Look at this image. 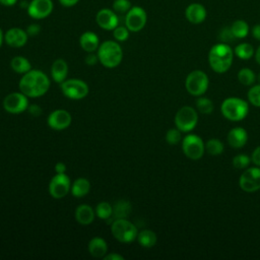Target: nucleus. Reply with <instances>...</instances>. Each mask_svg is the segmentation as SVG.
Listing matches in <instances>:
<instances>
[{
    "mask_svg": "<svg viewBox=\"0 0 260 260\" xmlns=\"http://www.w3.org/2000/svg\"><path fill=\"white\" fill-rule=\"evenodd\" d=\"M59 2L64 7H72L76 5L79 2V0H59Z\"/></svg>",
    "mask_w": 260,
    "mask_h": 260,
    "instance_id": "49530a36",
    "label": "nucleus"
},
{
    "mask_svg": "<svg viewBox=\"0 0 260 260\" xmlns=\"http://www.w3.org/2000/svg\"><path fill=\"white\" fill-rule=\"evenodd\" d=\"M88 252L94 258H104L108 253V245L100 237L92 238L88 243Z\"/></svg>",
    "mask_w": 260,
    "mask_h": 260,
    "instance_id": "4be33fe9",
    "label": "nucleus"
},
{
    "mask_svg": "<svg viewBox=\"0 0 260 260\" xmlns=\"http://www.w3.org/2000/svg\"><path fill=\"white\" fill-rule=\"evenodd\" d=\"M252 35L254 37V39H256L257 41H260V23L255 24L252 28Z\"/></svg>",
    "mask_w": 260,
    "mask_h": 260,
    "instance_id": "de8ad7c7",
    "label": "nucleus"
},
{
    "mask_svg": "<svg viewBox=\"0 0 260 260\" xmlns=\"http://www.w3.org/2000/svg\"><path fill=\"white\" fill-rule=\"evenodd\" d=\"M99 62L106 68L117 67L123 58V51L118 42L105 41L99 46L98 49Z\"/></svg>",
    "mask_w": 260,
    "mask_h": 260,
    "instance_id": "7ed1b4c3",
    "label": "nucleus"
},
{
    "mask_svg": "<svg viewBox=\"0 0 260 260\" xmlns=\"http://www.w3.org/2000/svg\"><path fill=\"white\" fill-rule=\"evenodd\" d=\"M129 29L125 26H116L114 29H113V36H114V39L117 41V42H124L126 41L128 38H129Z\"/></svg>",
    "mask_w": 260,
    "mask_h": 260,
    "instance_id": "4c0bfd02",
    "label": "nucleus"
},
{
    "mask_svg": "<svg viewBox=\"0 0 260 260\" xmlns=\"http://www.w3.org/2000/svg\"><path fill=\"white\" fill-rule=\"evenodd\" d=\"M111 232L116 240L125 244L134 241L138 235L136 226L126 218L114 219L111 225Z\"/></svg>",
    "mask_w": 260,
    "mask_h": 260,
    "instance_id": "39448f33",
    "label": "nucleus"
},
{
    "mask_svg": "<svg viewBox=\"0 0 260 260\" xmlns=\"http://www.w3.org/2000/svg\"><path fill=\"white\" fill-rule=\"evenodd\" d=\"M112 7L116 13H121V14L125 13L126 14L132 7V5L129 0H114Z\"/></svg>",
    "mask_w": 260,
    "mask_h": 260,
    "instance_id": "72a5a7b5",
    "label": "nucleus"
},
{
    "mask_svg": "<svg viewBox=\"0 0 260 260\" xmlns=\"http://www.w3.org/2000/svg\"><path fill=\"white\" fill-rule=\"evenodd\" d=\"M234 54L242 60H249L254 55V48L249 43H241L235 48Z\"/></svg>",
    "mask_w": 260,
    "mask_h": 260,
    "instance_id": "c85d7f7f",
    "label": "nucleus"
},
{
    "mask_svg": "<svg viewBox=\"0 0 260 260\" xmlns=\"http://www.w3.org/2000/svg\"><path fill=\"white\" fill-rule=\"evenodd\" d=\"M50 87L48 76L41 70H29L24 73L19 81V89L27 98L44 95Z\"/></svg>",
    "mask_w": 260,
    "mask_h": 260,
    "instance_id": "f257e3e1",
    "label": "nucleus"
},
{
    "mask_svg": "<svg viewBox=\"0 0 260 260\" xmlns=\"http://www.w3.org/2000/svg\"><path fill=\"white\" fill-rule=\"evenodd\" d=\"M71 115L66 110H55L48 117V125L54 130H64L70 126Z\"/></svg>",
    "mask_w": 260,
    "mask_h": 260,
    "instance_id": "dca6fc26",
    "label": "nucleus"
},
{
    "mask_svg": "<svg viewBox=\"0 0 260 260\" xmlns=\"http://www.w3.org/2000/svg\"><path fill=\"white\" fill-rule=\"evenodd\" d=\"M250 161H251V158L247 154L241 153V154H238V155L234 156V158H233V166L236 169L242 170V169H246L249 166Z\"/></svg>",
    "mask_w": 260,
    "mask_h": 260,
    "instance_id": "c9c22d12",
    "label": "nucleus"
},
{
    "mask_svg": "<svg viewBox=\"0 0 260 260\" xmlns=\"http://www.w3.org/2000/svg\"><path fill=\"white\" fill-rule=\"evenodd\" d=\"M3 41H4V35H3V31H2V29L0 27V47H1L2 43H3Z\"/></svg>",
    "mask_w": 260,
    "mask_h": 260,
    "instance_id": "3c124183",
    "label": "nucleus"
},
{
    "mask_svg": "<svg viewBox=\"0 0 260 260\" xmlns=\"http://www.w3.org/2000/svg\"><path fill=\"white\" fill-rule=\"evenodd\" d=\"M251 159H252V161L254 162L255 166L260 167V145L257 146V147L254 149V151H253V153H252Z\"/></svg>",
    "mask_w": 260,
    "mask_h": 260,
    "instance_id": "79ce46f5",
    "label": "nucleus"
},
{
    "mask_svg": "<svg viewBox=\"0 0 260 260\" xmlns=\"http://www.w3.org/2000/svg\"><path fill=\"white\" fill-rule=\"evenodd\" d=\"M27 109L32 116H40L42 114V109L38 105H31Z\"/></svg>",
    "mask_w": 260,
    "mask_h": 260,
    "instance_id": "37998d69",
    "label": "nucleus"
},
{
    "mask_svg": "<svg viewBox=\"0 0 260 260\" xmlns=\"http://www.w3.org/2000/svg\"><path fill=\"white\" fill-rule=\"evenodd\" d=\"M95 21L105 30H113L119 23L117 13L109 8L100 9L95 15Z\"/></svg>",
    "mask_w": 260,
    "mask_h": 260,
    "instance_id": "2eb2a0df",
    "label": "nucleus"
},
{
    "mask_svg": "<svg viewBox=\"0 0 260 260\" xmlns=\"http://www.w3.org/2000/svg\"><path fill=\"white\" fill-rule=\"evenodd\" d=\"M10 66L12 70H14L16 73H19V74H24L30 70L29 61L22 56L13 57L10 61Z\"/></svg>",
    "mask_w": 260,
    "mask_h": 260,
    "instance_id": "bb28decb",
    "label": "nucleus"
},
{
    "mask_svg": "<svg viewBox=\"0 0 260 260\" xmlns=\"http://www.w3.org/2000/svg\"><path fill=\"white\" fill-rule=\"evenodd\" d=\"M3 108L10 114H20L28 108L27 96L20 92H11L3 100Z\"/></svg>",
    "mask_w": 260,
    "mask_h": 260,
    "instance_id": "f8f14e48",
    "label": "nucleus"
},
{
    "mask_svg": "<svg viewBox=\"0 0 260 260\" xmlns=\"http://www.w3.org/2000/svg\"><path fill=\"white\" fill-rule=\"evenodd\" d=\"M198 115L194 108L190 106L182 107L175 116L176 127L181 132H190L197 125Z\"/></svg>",
    "mask_w": 260,
    "mask_h": 260,
    "instance_id": "0eeeda50",
    "label": "nucleus"
},
{
    "mask_svg": "<svg viewBox=\"0 0 260 260\" xmlns=\"http://www.w3.org/2000/svg\"><path fill=\"white\" fill-rule=\"evenodd\" d=\"M55 171L57 174H64L66 172V165L64 162H57L55 165Z\"/></svg>",
    "mask_w": 260,
    "mask_h": 260,
    "instance_id": "c03bdc74",
    "label": "nucleus"
},
{
    "mask_svg": "<svg viewBox=\"0 0 260 260\" xmlns=\"http://www.w3.org/2000/svg\"><path fill=\"white\" fill-rule=\"evenodd\" d=\"M255 59H256V62L260 65V46L257 48L255 52Z\"/></svg>",
    "mask_w": 260,
    "mask_h": 260,
    "instance_id": "8fccbe9b",
    "label": "nucleus"
},
{
    "mask_svg": "<svg viewBox=\"0 0 260 260\" xmlns=\"http://www.w3.org/2000/svg\"><path fill=\"white\" fill-rule=\"evenodd\" d=\"M16 2L17 0H0V4L3 6H13Z\"/></svg>",
    "mask_w": 260,
    "mask_h": 260,
    "instance_id": "09e8293b",
    "label": "nucleus"
},
{
    "mask_svg": "<svg viewBox=\"0 0 260 260\" xmlns=\"http://www.w3.org/2000/svg\"><path fill=\"white\" fill-rule=\"evenodd\" d=\"M232 29L233 35L235 36L236 39H244L248 36L249 34V24L243 20V19H237L235 20L232 25L230 26Z\"/></svg>",
    "mask_w": 260,
    "mask_h": 260,
    "instance_id": "cd10ccee",
    "label": "nucleus"
},
{
    "mask_svg": "<svg viewBox=\"0 0 260 260\" xmlns=\"http://www.w3.org/2000/svg\"><path fill=\"white\" fill-rule=\"evenodd\" d=\"M219 40L221 41V43H231L233 42V40H235V36L232 32L231 27H223L220 31H219Z\"/></svg>",
    "mask_w": 260,
    "mask_h": 260,
    "instance_id": "58836bf2",
    "label": "nucleus"
},
{
    "mask_svg": "<svg viewBox=\"0 0 260 260\" xmlns=\"http://www.w3.org/2000/svg\"><path fill=\"white\" fill-rule=\"evenodd\" d=\"M238 80L244 85H252L256 81V75L249 68H242L238 72Z\"/></svg>",
    "mask_w": 260,
    "mask_h": 260,
    "instance_id": "7c9ffc66",
    "label": "nucleus"
},
{
    "mask_svg": "<svg viewBox=\"0 0 260 260\" xmlns=\"http://www.w3.org/2000/svg\"><path fill=\"white\" fill-rule=\"evenodd\" d=\"M221 113L224 118L230 121H241L248 115V103L240 98H228L220 107Z\"/></svg>",
    "mask_w": 260,
    "mask_h": 260,
    "instance_id": "20e7f679",
    "label": "nucleus"
},
{
    "mask_svg": "<svg viewBox=\"0 0 260 260\" xmlns=\"http://www.w3.org/2000/svg\"><path fill=\"white\" fill-rule=\"evenodd\" d=\"M180 140H181V131L177 127L168 130V132L166 134V141L169 144L175 145V144L179 143Z\"/></svg>",
    "mask_w": 260,
    "mask_h": 260,
    "instance_id": "e433bc0d",
    "label": "nucleus"
},
{
    "mask_svg": "<svg viewBox=\"0 0 260 260\" xmlns=\"http://www.w3.org/2000/svg\"><path fill=\"white\" fill-rule=\"evenodd\" d=\"M67 73H68V65L65 60L57 59L56 61H54L51 67V75L54 81H56L57 83H62L66 79Z\"/></svg>",
    "mask_w": 260,
    "mask_h": 260,
    "instance_id": "5701e85b",
    "label": "nucleus"
},
{
    "mask_svg": "<svg viewBox=\"0 0 260 260\" xmlns=\"http://www.w3.org/2000/svg\"><path fill=\"white\" fill-rule=\"evenodd\" d=\"M147 14L140 6H132L125 15V25L132 32L140 31L146 24Z\"/></svg>",
    "mask_w": 260,
    "mask_h": 260,
    "instance_id": "9d476101",
    "label": "nucleus"
},
{
    "mask_svg": "<svg viewBox=\"0 0 260 260\" xmlns=\"http://www.w3.org/2000/svg\"><path fill=\"white\" fill-rule=\"evenodd\" d=\"M234 59V51L230 45L225 43H217L213 45L208 53V63L216 73H224L232 66Z\"/></svg>",
    "mask_w": 260,
    "mask_h": 260,
    "instance_id": "f03ea898",
    "label": "nucleus"
},
{
    "mask_svg": "<svg viewBox=\"0 0 260 260\" xmlns=\"http://www.w3.org/2000/svg\"><path fill=\"white\" fill-rule=\"evenodd\" d=\"M79 44L83 51H85L87 53H91L99 49L100 40H99V37L94 32L88 30V31L83 32L80 36Z\"/></svg>",
    "mask_w": 260,
    "mask_h": 260,
    "instance_id": "aec40b11",
    "label": "nucleus"
},
{
    "mask_svg": "<svg viewBox=\"0 0 260 260\" xmlns=\"http://www.w3.org/2000/svg\"><path fill=\"white\" fill-rule=\"evenodd\" d=\"M90 190V183L85 178L76 179L71 186V194L76 198H81L87 195Z\"/></svg>",
    "mask_w": 260,
    "mask_h": 260,
    "instance_id": "b1692460",
    "label": "nucleus"
},
{
    "mask_svg": "<svg viewBox=\"0 0 260 260\" xmlns=\"http://www.w3.org/2000/svg\"><path fill=\"white\" fill-rule=\"evenodd\" d=\"M137 241L140 246L144 248H151L156 244L157 238L154 232L150 230H143L137 235Z\"/></svg>",
    "mask_w": 260,
    "mask_h": 260,
    "instance_id": "a878e982",
    "label": "nucleus"
},
{
    "mask_svg": "<svg viewBox=\"0 0 260 260\" xmlns=\"http://www.w3.org/2000/svg\"><path fill=\"white\" fill-rule=\"evenodd\" d=\"M74 215H75V219L77 222H79L80 224H83V225H87L94 220L95 211H93L91 206H89L87 204H81V205L77 206V208L75 209Z\"/></svg>",
    "mask_w": 260,
    "mask_h": 260,
    "instance_id": "412c9836",
    "label": "nucleus"
},
{
    "mask_svg": "<svg viewBox=\"0 0 260 260\" xmlns=\"http://www.w3.org/2000/svg\"><path fill=\"white\" fill-rule=\"evenodd\" d=\"M71 190L69 177L64 174H56L50 181L49 193L53 198L61 199L65 197Z\"/></svg>",
    "mask_w": 260,
    "mask_h": 260,
    "instance_id": "9b49d317",
    "label": "nucleus"
},
{
    "mask_svg": "<svg viewBox=\"0 0 260 260\" xmlns=\"http://www.w3.org/2000/svg\"><path fill=\"white\" fill-rule=\"evenodd\" d=\"M185 87L190 94L200 96L208 88V77L201 70H193L186 77Z\"/></svg>",
    "mask_w": 260,
    "mask_h": 260,
    "instance_id": "423d86ee",
    "label": "nucleus"
},
{
    "mask_svg": "<svg viewBox=\"0 0 260 260\" xmlns=\"http://www.w3.org/2000/svg\"><path fill=\"white\" fill-rule=\"evenodd\" d=\"M95 214L102 219H109L113 214V206L107 201H102L95 207Z\"/></svg>",
    "mask_w": 260,
    "mask_h": 260,
    "instance_id": "2f4dec72",
    "label": "nucleus"
},
{
    "mask_svg": "<svg viewBox=\"0 0 260 260\" xmlns=\"http://www.w3.org/2000/svg\"><path fill=\"white\" fill-rule=\"evenodd\" d=\"M28 35L26 30L19 27L9 28L4 35L5 43L12 48L23 47L27 42Z\"/></svg>",
    "mask_w": 260,
    "mask_h": 260,
    "instance_id": "a211bd4d",
    "label": "nucleus"
},
{
    "mask_svg": "<svg viewBox=\"0 0 260 260\" xmlns=\"http://www.w3.org/2000/svg\"><path fill=\"white\" fill-rule=\"evenodd\" d=\"M184 154L191 159H199L205 151V143L196 134H189L182 141Z\"/></svg>",
    "mask_w": 260,
    "mask_h": 260,
    "instance_id": "1a4fd4ad",
    "label": "nucleus"
},
{
    "mask_svg": "<svg viewBox=\"0 0 260 260\" xmlns=\"http://www.w3.org/2000/svg\"><path fill=\"white\" fill-rule=\"evenodd\" d=\"M248 100L254 107H260V84L254 85L249 89Z\"/></svg>",
    "mask_w": 260,
    "mask_h": 260,
    "instance_id": "f704fd0d",
    "label": "nucleus"
},
{
    "mask_svg": "<svg viewBox=\"0 0 260 260\" xmlns=\"http://www.w3.org/2000/svg\"><path fill=\"white\" fill-rule=\"evenodd\" d=\"M196 108L201 114L208 115L213 111V103L204 96H200L196 100Z\"/></svg>",
    "mask_w": 260,
    "mask_h": 260,
    "instance_id": "473e14b6",
    "label": "nucleus"
},
{
    "mask_svg": "<svg viewBox=\"0 0 260 260\" xmlns=\"http://www.w3.org/2000/svg\"><path fill=\"white\" fill-rule=\"evenodd\" d=\"M239 185L245 192H255L260 189V167H252L244 171Z\"/></svg>",
    "mask_w": 260,
    "mask_h": 260,
    "instance_id": "ddd939ff",
    "label": "nucleus"
},
{
    "mask_svg": "<svg viewBox=\"0 0 260 260\" xmlns=\"http://www.w3.org/2000/svg\"><path fill=\"white\" fill-rule=\"evenodd\" d=\"M207 16L206 8L203 4L198 2L190 3L185 9V17L192 24L202 23Z\"/></svg>",
    "mask_w": 260,
    "mask_h": 260,
    "instance_id": "f3484780",
    "label": "nucleus"
},
{
    "mask_svg": "<svg viewBox=\"0 0 260 260\" xmlns=\"http://www.w3.org/2000/svg\"><path fill=\"white\" fill-rule=\"evenodd\" d=\"M226 139L233 148H241L247 143L248 133L242 127H235L229 131Z\"/></svg>",
    "mask_w": 260,
    "mask_h": 260,
    "instance_id": "6ab92c4d",
    "label": "nucleus"
},
{
    "mask_svg": "<svg viewBox=\"0 0 260 260\" xmlns=\"http://www.w3.org/2000/svg\"><path fill=\"white\" fill-rule=\"evenodd\" d=\"M84 61H85V63H86L88 66H92V65H95V64L99 62V57H98V54L95 55L93 52H91V53H88V55L85 57Z\"/></svg>",
    "mask_w": 260,
    "mask_h": 260,
    "instance_id": "a19ab883",
    "label": "nucleus"
},
{
    "mask_svg": "<svg viewBox=\"0 0 260 260\" xmlns=\"http://www.w3.org/2000/svg\"><path fill=\"white\" fill-rule=\"evenodd\" d=\"M25 30H26V32H27L28 36L35 37V36H37V35L40 34V31H41V26H40V24H38V23H30V24L26 27Z\"/></svg>",
    "mask_w": 260,
    "mask_h": 260,
    "instance_id": "ea45409f",
    "label": "nucleus"
},
{
    "mask_svg": "<svg viewBox=\"0 0 260 260\" xmlns=\"http://www.w3.org/2000/svg\"><path fill=\"white\" fill-rule=\"evenodd\" d=\"M54 9L52 0H31L27 5V14L34 19L48 17Z\"/></svg>",
    "mask_w": 260,
    "mask_h": 260,
    "instance_id": "4468645a",
    "label": "nucleus"
},
{
    "mask_svg": "<svg viewBox=\"0 0 260 260\" xmlns=\"http://www.w3.org/2000/svg\"><path fill=\"white\" fill-rule=\"evenodd\" d=\"M61 90L70 100H81L87 95L88 86L81 79L71 78L65 79L61 83Z\"/></svg>",
    "mask_w": 260,
    "mask_h": 260,
    "instance_id": "6e6552de",
    "label": "nucleus"
},
{
    "mask_svg": "<svg viewBox=\"0 0 260 260\" xmlns=\"http://www.w3.org/2000/svg\"><path fill=\"white\" fill-rule=\"evenodd\" d=\"M104 259L105 260H124V257L116 253H111V254H106Z\"/></svg>",
    "mask_w": 260,
    "mask_h": 260,
    "instance_id": "a18cd8bd",
    "label": "nucleus"
},
{
    "mask_svg": "<svg viewBox=\"0 0 260 260\" xmlns=\"http://www.w3.org/2000/svg\"><path fill=\"white\" fill-rule=\"evenodd\" d=\"M205 151L210 155H219L223 151V143L216 138H211L205 143Z\"/></svg>",
    "mask_w": 260,
    "mask_h": 260,
    "instance_id": "c756f323",
    "label": "nucleus"
},
{
    "mask_svg": "<svg viewBox=\"0 0 260 260\" xmlns=\"http://www.w3.org/2000/svg\"><path fill=\"white\" fill-rule=\"evenodd\" d=\"M131 204L126 200H119L113 206V214L112 217L114 219L119 218H127L131 212Z\"/></svg>",
    "mask_w": 260,
    "mask_h": 260,
    "instance_id": "393cba45",
    "label": "nucleus"
},
{
    "mask_svg": "<svg viewBox=\"0 0 260 260\" xmlns=\"http://www.w3.org/2000/svg\"><path fill=\"white\" fill-rule=\"evenodd\" d=\"M256 79L258 80V82H259V84H260V72H259V74H258V76L256 77Z\"/></svg>",
    "mask_w": 260,
    "mask_h": 260,
    "instance_id": "603ef678",
    "label": "nucleus"
}]
</instances>
